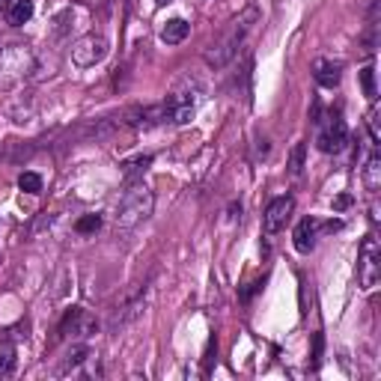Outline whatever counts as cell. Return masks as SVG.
Instances as JSON below:
<instances>
[{"mask_svg":"<svg viewBox=\"0 0 381 381\" xmlns=\"http://www.w3.org/2000/svg\"><path fill=\"white\" fill-rule=\"evenodd\" d=\"M164 122H170L167 102L146 105V108H131V110L125 113V125H131V128H140V131H149V128L164 125Z\"/></svg>","mask_w":381,"mask_h":381,"instance_id":"11","label":"cell"},{"mask_svg":"<svg viewBox=\"0 0 381 381\" xmlns=\"http://www.w3.org/2000/svg\"><path fill=\"white\" fill-rule=\"evenodd\" d=\"M349 206H352V194H340V197H337V200H334V209H337V212H343V209H349Z\"/></svg>","mask_w":381,"mask_h":381,"instance_id":"25","label":"cell"},{"mask_svg":"<svg viewBox=\"0 0 381 381\" xmlns=\"http://www.w3.org/2000/svg\"><path fill=\"white\" fill-rule=\"evenodd\" d=\"M12 370H15V345L0 343V378L12 375Z\"/></svg>","mask_w":381,"mask_h":381,"instance_id":"21","label":"cell"},{"mask_svg":"<svg viewBox=\"0 0 381 381\" xmlns=\"http://www.w3.org/2000/svg\"><path fill=\"white\" fill-rule=\"evenodd\" d=\"M292 212H295V197L286 194V197H274V200L265 206V214H262V229L268 236L280 233V229L286 226V221L292 218Z\"/></svg>","mask_w":381,"mask_h":381,"instance_id":"10","label":"cell"},{"mask_svg":"<svg viewBox=\"0 0 381 381\" xmlns=\"http://www.w3.org/2000/svg\"><path fill=\"white\" fill-rule=\"evenodd\" d=\"M316 236H319V221L316 218H304L301 224L295 226L292 233V241H295V251L298 254H313L316 251Z\"/></svg>","mask_w":381,"mask_h":381,"instance_id":"13","label":"cell"},{"mask_svg":"<svg viewBox=\"0 0 381 381\" xmlns=\"http://www.w3.org/2000/svg\"><path fill=\"white\" fill-rule=\"evenodd\" d=\"M27 72H33V54L27 45H9L0 51V84H12Z\"/></svg>","mask_w":381,"mask_h":381,"instance_id":"6","label":"cell"},{"mask_svg":"<svg viewBox=\"0 0 381 381\" xmlns=\"http://www.w3.org/2000/svg\"><path fill=\"white\" fill-rule=\"evenodd\" d=\"M110 51V42L102 36V33H87V36L75 39L72 45V63L80 66V69H90V66L102 63Z\"/></svg>","mask_w":381,"mask_h":381,"instance_id":"7","label":"cell"},{"mask_svg":"<svg viewBox=\"0 0 381 381\" xmlns=\"http://www.w3.org/2000/svg\"><path fill=\"white\" fill-rule=\"evenodd\" d=\"M357 78H360L363 95H367L370 102H375V98H378V87H375V66H363V69L357 72Z\"/></svg>","mask_w":381,"mask_h":381,"instance_id":"20","label":"cell"},{"mask_svg":"<svg viewBox=\"0 0 381 381\" xmlns=\"http://www.w3.org/2000/svg\"><path fill=\"white\" fill-rule=\"evenodd\" d=\"M152 167V155H140V158H131L125 164V170H122V182L125 185H137V182H143V173Z\"/></svg>","mask_w":381,"mask_h":381,"instance_id":"16","label":"cell"},{"mask_svg":"<svg viewBox=\"0 0 381 381\" xmlns=\"http://www.w3.org/2000/svg\"><path fill=\"white\" fill-rule=\"evenodd\" d=\"M313 78L322 90H337L340 80H343V63L340 60H316L313 63Z\"/></svg>","mask_w":381,"mask_h":381,"instance_id":"12","label":"cell"},{"mask_svg":"<svg viewBox=\"0 0 381 381\" xmlns=\"http://www.w3.org/2000/svg\"><path fill=\"white\" fill-rule=\"evenodd\" d=\"M188 33H191V24H188L185 19H170L167 24L161 27V42L179 45V42H185V39H188Z\"/></svg>","mask_w":381,"mask_h":381,"instance_id":"14","label":"cell"},{"mask_svg":"<svg viewBox=\"0 0 381 381\" xmlns=\"http://www.w3.org/2000/svg\"><path fill=\"white\" fill-rule=\"evenodd\" d=\"M322 349H325V337L322 334H313V360H310V370H319Z\"/></svg>","mask_w":381,"mask_h":381,"instance_id":"24","label":"cell"},{"mask_svg":"<svg viewBox=\"0 0 381 381\" xmlns=\"http://www.w3.org/2000/svg\"><path fill=\"white\" fill-rule=\"evenodd\" d=\"M12 4H15V0H0V9H9Z\"/></svg>","mask_w":381,"mask_h":381,"instance_id":"28","label":"cell"},{"mask_svg":"<svg viewBox=\"0 0 381 381\" xmlns=\"http://www.w3.org/2000/svg\"><path fill=\"white\" fill-rule=\"evenodd\" d=\"M152 209H155V194L149 191L143 182L128 185V191L122 194V200L117 206V226H122V229L137 226L152 214Z\"/></svg>","mask_w":381,"mask_h":381,"instance_id":"2","label":"cell"},{"mask_svg":"<svg viewBox=\"0 0 381 381\" xmlns=\"http://www.w3.org/2000/svg\"><path fill=\"white\" fill-rule=\"evenodd\" d=\"M19 188L24 194H39L42 191V176L39 173H21L19 176Z\"/></svg>","mask_w":381,"mask_h":381,"instance_id":"22","label":"cell"},{"mask_svg":"<svg viewBox=\"0 0 381 381\" xmlns=\"http://www.w3.org/2000/svg\"><path fill=\"white\" fill-rule=\"evenodd\" d=\"M155 4H158V6H167V4H173V0H155Z\"/></svg>","mask_w":381,"mask_h":381,"instance_id":"29","label":"cell"},{"mask_svg":"<svg viewBox=\"0 0 381 381\" xmlns=\"http://www.w3.org/2000/svg\"><path fill=\"white\" fill-rule=\"evenodd\" d=\"M98 226H102V214H84V218L75 224V229H78V233H84V236L95 233Z\"/></svg>","mask_w":381,"mask_h":381,"instance_id":"23","label":"cell"},{"mask_svg":"<svg viewBox=\"0 0 381 381\" xmlns=\"http://www.w3.org/2000/svg\"><path fill=\"white\" fill-rule=\"evenodd\" d=\"M256 21H259V9H256V6H244V9L236 15V19L226 24V30L206 48V54H203L212 69H224V66L236 57V51H239L241 42H244V36L254 30Z\"/></svg>","mask_w":381,"mask_h":381,"instance_id":"1","label":"cell"},{"mask_svg":"<svg viewBox=\"0 0 381 381\" xmlns=\"http://www.w3.org/2000/svg\"><path fill=\"white\" fill-rule=\"evenodd\" d=\"M149 295H152V286H149V283H135V286H131V289L120 298V301H117V307H113V313H110V328L117 330V328H125V325H131L135 319H140L143 313H146Z\"/></svg>","mask_w":381,"mask_h":381,"instance_id":"3","label":"cell"},{"mask_svg":"<svg viewBox=\"0 0 381 381\" xmlns=\"http://www.w3.org/2000/svg\"><path fill=\"white\" fill-rule=\"evenodd\" d=\"M256 152L265 158V155H268V140H259V146H256Z\"/></svg>","mask_w":381,"mask_h":381,"instance_id":"27","label":"cell"},{"mask_svg":"<svg viewBox=\"0 0 381 381\" xmlns=\"http://www.w3.org/2000/svg\"><path fill=\"white\" fill-rule=\"evenodd\" d=\"M381 277V251L375 236H367L360 244V259H357V280L363 289H372Z\"/></svg>","mask_w":381,"mask_h":381,"instance_id":"9","label":"cell"},{"mask_svg":"<svg viewBox=\"0 0 381 381\" xmlns=\"http://www.w3.org/2000/svg\"><path fill=\"white\" fill-rule=\"evenodd\" d=\"M98 330V319L84 307H69L60 322V340H90Z\"/></svg>","mask_w":381,"mask_h":381,"instance_id":"8","label":"cell"},{"mask_svg":"<svg viewBox=\"0 0 381 381\" xmlns=\"http://www.w3.org/2000/svg\"><path fill=\"white\" fill-rule=\"evenodd\" d=\"M93 352L87 349V345H80V343H75L72 345V352H69V357H66V363H63V375H69V372H78L80 367H84V363H87V357H90Z\"/></svg>","mask_w":381,"mask_h":381,"instance_id":"18","label":"cell"},{"mask_svg":"<svg viewBox=\"0 0 381 381\" xmlns=\"http://www.w3.org/2000/svg\"><path fill=\"white\" fill-rule=\"evenodd\" d=\"M304 161H307V143H295L292 152H289V161H286V170L292 179H298L304 173Z\"/></svg>","mask_w":381,"mask_h":381,"instance_id":"19","label":"cell"},{"mask_svg":"<svg viewBox=\"0 0 381 381\" xmlns=\"http://www.w3.org/2000/svg\"><path fill=\"white\" fill-rule=\"evenodd\" d=\"M236 218H241V203H233V206H229V221H236Z\"/></svg>","mask_w":381,"mask_h":381,"instance_id":"26","label":"cell"},{"mask_svg":"<svg viewBox=\"0 0 381 381\" xmlns=\"http://www.w3.org/2000/svg\"><path fill=\"white\" fill-rule=\"evenodd\" d=\"M167 102V110H170V122L173 125H185L194 120L197 113V105H200V90H197L194 80H182V84L164 98Z\"/></svg>","mask_w":381,"mask_h":381,"instance_id":"4","label":"cell"},{"mask_svg":"<svg viewBox=\"0 0 381 381\" xmlns=\"http://www.w3.org/2000/svg\"><path fill=\"white\" fill-rule=\"evenodd\" d=\"M363 185H367L370 194H375L378 185H381V155H378V149H372L367 164H363Z\"/></svg>","mask_w":381,"mask_h":381,"instance_id":"15","label":"cell"},{"mask_svg":"<svg viewBox=\"0 0 381 381\" xmlns=\"http://www.w3.org/2000/svg\"><path fill=\"white\" fill-rule=\"evenodd\" d=\"M319 125V137H316V146L322 149L325 155H340L345 146H349V128H345L340 113H330V117H319L316 120Z\"/></svg>","mask_w":381,"mask_h":381,"instance_id":"5","label":"cell"},{"mask_svg":"<svg viewBox=\"0 0 381 381\" xmlns=\"http://www.w3.org/2000/svg\"><path fill=\"white\" fill-rule=\"evenodd\" d=\"M6 19L12 27H24L33 19V0H15V4L6 9Z\"/></svg>","mask_w":381,"mask_h":381,"instance_id":"17","label":"cell"}]
</instances>
